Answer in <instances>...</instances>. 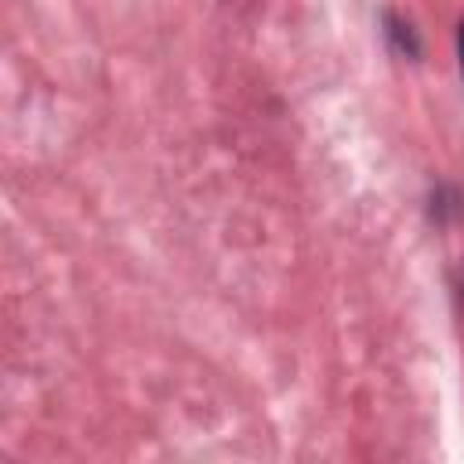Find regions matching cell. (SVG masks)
Here are the masks:
<instances>
[{
    "instance_id": "cell-1",
    "label": "cell",
    "mask_w": 464,
    "mask_h": 464,
    "mask_svg": "<svg viewBox=\"0 0 464 464\" xmlns=\"http://www.w3.org/2000/svg\"><path fill=\"white\" fill-rule=\"evenodd\" d=\"M457 54H460V72H464V22L457 25Z\"/></svg>"
}]
</instances>
